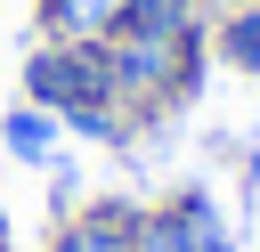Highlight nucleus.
<instances>
[{"label":"nucleus","instance_id":"1","mask_svg":"<svg viewBox=\"0 0 260 252\" xmlns=\"http://www.w3.org/2000/svg\"><path fill=\"white\" fill-rule=\"evenodd\" d=\"M24 106L73 114V106H114V73H106V41H57L41 33L24 49Z\"/></svg>","mask_w":260,"mask_h":252},{"label":"nucleus","instance_id":"2","mask_svg":"<svg viewBox=\"0 0 260 252\" xmlns=\"http://www.w3.org/2000/svg\"><path fill=\"white\" fill-rule=\"evenodd\" d=\"M130 228H138V203H81L73 219H57L49 252H130Z\"/></svg>","mask_w":260,"mask_h":252},{"label":"nucleus","instance_id":"3","mask_svg":"<svg viewBox=\"0 0 260 252\" xmlns=\"http://www.w3.org/2000/svg\"><path fill=\"white\" fill-rule=\"evenodd\" d=\"M162 211L179 219V236H187L195 252H236V228H228V203H219L211 187H179V195H162Z\"/></svg>","mask_w":260,"mask_h":252},{"label":"nucleus","instance_id":"4","mask_svg":"<svg viewBox=\"0 0 260 252\" xmlns=\"http://www.w3.org/2000/svg\"><path fill=\"white\" fill-rule=\"evenodd\" d=\"M211 57H219L228 73H252V81H260V0L211 16Z\"/></svg>","mask_w":260,"mask_h":252},{"label":"nucleus","instance_id":"5","mask_svg":"<svg viewBox=\"0 0 260 252\" xmlns=\"http://www.w3.org/2000/svg\"><path fill=\"white\" fill-rule=\"evenodd\" d=\"M122 8L130 0H41V33H57V41H106L122 24Z\"/></svg>","mask_w":260,"mask_h":252},{"label":"nucleus","instance_id":"6","mask_svg":"<svg viewBox=\"0 0 260 252\" xmlns=\"http://www.w3.org/2000/svg\"><path fill=\"white\" fill-rule=\"evenodd\" d=\"M57 138H65V122L49 114V106H8V122H0V146L32 171V163H49L57 154Z\"/></svg>","mask_w":260,"mask_h":252},{"label":"nucleus","instance_id":"7","mask_svg":"<svg viewBox=\"0 0 260 252\" xmlns=\"http://www.w3.org/2000/svg\"><path fill=\"white\" fill-rule=\"evenodd\" d=\"M130 252H195L187 236H179V219L154 203V211H138V228H130Z\"/></svg>","mask_w":260,"mask_h":252},{"label":"nucleus","instance_id":"8","mask_svg":"<svg viewBox=\"0 0 260 252\" xmlns=\"http://www.w3.org/2000/svg\"><path fill=\"white\" fill-rule=\"evenodd\" d=\"M244 187L260 195V146H244Z\"/></svg>","mask_w":260,"mask_h":252},{"label":"nucleus","instance_id":"9","mask_svg":"<svg viewBox=\"0 0 260 252\" xmlns=\"http://www.w3.org/2000/svg\"><path fill=\"white\" fill-rule=\"evenodd\" d=\"M203 8H211V16H219V8H252V0H203Z\"/></svg>","mask_w":260,"mask_h":252}]
</instances>
